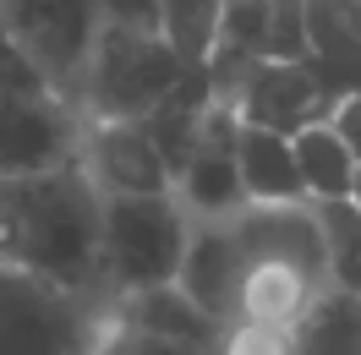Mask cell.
<instances>
[{
    "mask_svg": "<svg viewBox=\"0 0 361 355\" xmlns=\"http://www.w3.org/2000/svg\"><path fill=\"white\" fill-rule=\"evenodd\" d=\"M0 268L55 279L115 311L104 279V192L82 158L44 175H0Z\"/></svg>",
    "mask_w": 361,
    "mask_h": 355,
    "instance_id": "obj_1",
    "label": "cell"
},
{
    "mask_svg": "<svg viewBox=\"0 0 361 355\" xmlns=\"http://www.w3.org/2000/svg\"><path fill=\"white\" fill-rule=\"evenodd\" d=\"M115 311L93 295L0 268V355H99Z\"/></svg>",
    "mask_w": 361,
    "mask_h": 355,
    "instance_id": "obj_2",
    "label": "cell"
},
{
    "mask_svg": "<svg viewBox=\"0 0 361 355\" xmlns=\"http://www.w3.org/2000/svg\"><path fill=\"white\" fill-rule=\"evenodd\" d=\"M192 241V213L176 192H115L104 197V279L115 301L176 285Z\"/></svg>",
    "mask_w": 361,
    "mask_h": 355,
    "instance_id": "obj_3",
    "label": "cell"
},
{
    "mask_svg": "<svg viewBox=\"0 0 361 355\" xmlns=\"http://www.w3.org/2000/svg\"><path fill=\"white\" fill-rule=\"evenodd\" d=\"M192 77H208V71L186 66L159 33H132V27L104 23L93 44L88 82H82V115L88 120H142L164 99H176Z\"/></svg>",
    "mask_w": 361,
    "mask_h": 355,
    "instance_id": "obj_4",
    "label": "cell"
},
{
    "mask_svg": "<svg viewBox=\"0 0 361 355\" xmlns=\"http://www.w3.org/2000/svg\"><path fill=\"white\" fill-rule=\"evenodd\" d=\"M0 23L39 61L49 88L82 104L93 44L104 33V0H0Z\"/></svg>",
    "mask_w": 361,
    "mask_h": 355,
    "instance_id": "obj_5",
    "label": "cell"
},
{
    "mask_svg": "<svg viewBox=\"0 0 361 355\" xmlns=\"http://www.w3.org/2000/svg\"><path fill=\"white\" fill-rule=\"evenodd\" d=\"M88 142V115L61 93L0 99V175H44L77 164Z\"/></svg>",
    "mask_w": 361,
    "mask_h": 355,
    "instance_id": "obj_6",
    "label": "cell"
},
{
    "mask_svg": "<svg viewBox=\"0 0 361 355\" xmlns=\"http://www.w3.org/2000/svg\"><path fill=\"white\" fill-rule=\"evenodd\" d=\"M235 132H241L235 110H230V104H208L203 142H197V154L186 158V170L176 175V197L192 219H235V213L252 208L247 186H241Z\"/></svg>",
    "mask_w": 361,
    "mask_h": 355,
    "instance_id": "obj_7",
    "label": "cell"
},
{
    "mask_svg": "<svg viewBox=\"0 0 361 355\" xmlns=\"http://www.w3.org/2000/svg\"><path fill=\"white\" fill-rule=\"evenodd\" d=\"M230 110L241 126H269V132L295 137L312 120H329V99L317 88L307 61H257L230 93Z\"/></svg>",
    "mask_w": 361,
    "mask_h": 355,
    "instance_id": "obj_8",
    "label": "cell"
},
{
    "mask_svg": "<svg viewBox=\"0 0 361 355\" xmlns=\"http://www.w3.org/2000/svg\"><path fill=\"white\" fill-rule=\"evenodd\" d=\"M82 170L93 175V186L104 197H115V192H176V180H170L142 120H88Z\"/></svg>",
    "mask_w": 361,
    "mask_h": 355,
    "instance_id": "obj_9",
    "label": "cell"
},
{
    "mask_svg": "<svg viewBox=\"0 0 361 355\" xmlns=\"http://www.w3.org/2000/svg\"><path fill=\"white\" fill-rule=\"evenodd\" d=\"M241 273H247V246L235 235V224L230 219H192V241H186L176 285L186 289L214 323H230V317H235Z\"/></svg>",
    "mask_w": 361,
    "mask_h": 355,
    "instance_id": "obj_10",
    "label": "cell"
},
{
    "mask_svg": "<svg viewBox=\"0 0 361 355\" xmlns=\"http://www.w3.org/2000/svg\"><path fill=\"white\" fill-rule=\"evenodd\" d=\"M307 6V66L334 110L361 88V0H301Z\"/></svg>",
    "mask_w": 361,
    "mask_h": 355,
    "instance_id": "obj_11",
    "label": "cell"
},
{
    "mask_svg": "<svg viewBox=\"0 0 361 355\" xmlns=\"http://www.w3.org/2000/svg\"><path fill=\"white\" fill-rule=\"evenodd\" d=\"M329 285L323 273L301 263H279V257H252L241 273V295H235V317H257V323H279L295 328L307 306L317 301V289Z\"/></svg>",
    "mask_w": 361,
    "mask_h": 355,
    "instance_id": "obj_12",
    "label": "cell"
},
{
    "mask_svg": "<svg viewBox=\"0 0 361 355\" xmlns=\"http://www.w3.org/2000/svg\"><path fill=\"white\" fill-rule=\"evenodd\" d=\"M115 317L132 323V328L180 339V344H192V350H203V355H219V328H225V323H214L180 285H159V289L121 295V301H115Z\"/></svg>",
    "mask_w": 361,
    "mask_h": 355,
    "instance_id": "obj_13",
    "label": "cell"
},
{
    "mask_svg": "<svg viewBox=\"0 0 361 355\" xmlns=\"http://www.w3.org/2000/svg\"><path fill=\"white\" fill-rule=\"evenodd\" d=\"M235 158H241V186L252 202H307L301 170H295V148L285 132L269 126H241L235 132Z\"/></svg>",
    "mask_w": 361,
    "mask_h": 355,
    "instance_id": "obj_14",
    "label": "cell"
},
{
    "mask_svg": "<svg viewBox=\"0 0 361 355\" xmlns=\"http://www.w3.org/2000/svg\"><path fill=\"white\" fill-rule=\"evenodd\" d=\"M295 148V170H301V186H307V202H329V197H356V175L361 164L350 154V142L329 126V120H312L290 137Z\"/></svg>",
    "mask_w": 361,
    "mask_h": 355,
    "instance_id": "obj_15",
    "label": "cell"
},
{
    "mask_svg": "<svg viewBox=\"0 0 361 355\" xmlns=\"http://www.w3.org/2000/svg\"><path fill=\"white\" fill-rule=\"evenodd\" d=\"M295 355H361V295L323 285L295 323Z\"/></svg>",
    "mask_w": 361,
    "mask_h": 355,
    "instance_id": "obj_16",
    "label": "cell"
},
{
    "mask_svg": "<svg viewBox=\"0 0 361 355\" xmlns=\"http://www.w3.org/2000/svg\"><path fill=\"white\" fill-rule=\"evenodd\" d=\"M225 6L230 0H159V39L186 66L208 71L214 49H219V33H225Z\"/></svg>",
    "mask_w": 361,
    "mask_h": 355,
    "instance_id": "obj_17",
    "label": "cell"
},
{
    "mask_svg": "<svg viewBox=\"0 0 361 355\" xmlns=\"http://www.w3.org/2000/svg\"><path fill=\"white\" fill-rule=\"evenodd\" d=\"M317 230H323V263H329V285L361 295V202L356 197H329L312 202Z\"/></svg>",
    "mask_w": 361,
    "mask_h": 355,
    "instance_id": "obj_18",
    "label": "cell"
},
{
    "mask_svg": "<svg viewBox=\"0 0 361 355\" xmlns=\"http://www.w3.org/2000/svg\"><path fill=\"white\" fill-rule=\"evenodd\" d=\"M219 355H295V328L257 323V317H230L219 328Z\"/></svg>",
    "mask_w": 361,
    "mask_h": 355,
    "instance_id": "obj_19",
    "label": "cell"
},
{
    "mask_svg": "<svg viewBox=\"0 0 361 355\" xmlns=\"http://www.w3.org/2000/svg\"><path fill=\"white\" fill-rule=\"evenodd\" d=\"M23 93H55V88L39 71V61L11 39V27L0 23V99H23Z\"/></svg>",
    "mask_w": 361,
    "mask_h": 355,
    "instance_id": "obj_20",
    "label": "cell"
},
{
    "mask_svg": "<svg viewBox=\"0 0 361 355\" xmlns=\"http://www.w3.org/2000/svg\"><path fill=\"white\" fill-rule=\"evenodd\" d=\"M104 355H203L180 339H164V333H148V328H132V323H110V339H104Z\"/></svg>",
    "mask_w": 361,
    "mask_h": 355,
    "instance_id": "obj_21",
    "label": "cell"
},
{
    "mask_svg": "<svg viewBox=\"0 0 361 355\" xmlns=\"http://www.w3.org/2000/svg\"><path fill=\"white\" fill-rule=\"evenodd\" d=\"M104 23L132 27V33H159V0H104Z\"/></svg>",
    "mask_w": 361,
    "mask_h": 355,
    "instance_id": "obj_22",
    "label": "cell"
},
{
    "mask_svg": "<svg viewBox=\"0 0 361 355\" xmlns=\"http://www.w3.org/2000/svg\"><path fill=\"white\" fill-rule=\"evenodd\" d=\"M329 126L350 142V154H356V164H361V88H350L334 110H329Z\"/></svg>",
    "mask_w": 361,
    "mask_h": 355,
    "instance_id": "obj_23",
    "label": "cell"
},
{
    "mask_svg": "<svg viewBox=\"0 0 361 355\" xmlns=\"http://www.w3.org/2000/svg\"><path fill=\"white\" fill-rule=\"evenodd\" d=\"M356 202H361V175H356Z\"/></svg>",
    "mask_w": 361,
    "mask_h": 355,
    "instance_id": "obj_24",
    "label": "cell"
},
{
    "mask_svg": "<svg viewBox=\"0 0 361 355\" xmlns=\"http://www.w3.org/2000/svg\"><path fill=\"white\" fill-rule=\"evenodd\" d=\"M99 355H104V350H99Z\"/></svg>",
    "mask_w": 361,
    "mask_h": 355,
    "instance_id": "obj_25",
    "label": "cell"
}]
</instances>
